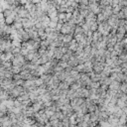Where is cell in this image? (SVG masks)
<instances>
[{
  "instance_id": "obj_2",
  "label": "cell",
  "mask_w": 127,
  "mask_h": 127,
  "mask_svg": "<svg viewBox=\"0 0 127 127\" xmlns=\"http://www.w3.org/2000/svg\"><path fill=\"white\" fill-rule=\"evenodd\" d=\"M105 63L104 62H100V61H95L92 63V68H93V71L94 72H97V73H100L103 69H104V66H105Z\"/></svg>"
},
{
  "instance_id": "obj_12",
  "label": "cell",
  "mask_w": 127,
  "mask_h": 127,
  "mask_svg": "<svg viewBox=\"0 0 127 127\" xmlns=\"http://www.w3.org/2000/svg\"><path fill=\"white\" fill-rule=\"evenodd\" d=\"M57 22H54V21H51L50 23H49V27L50 28H52V29H56V27H57Z\"/></svg>"
},
{
  "instance_id": "obj_4",
  "label": "cell",
  "mask_w": 127,
  "mask_h": 127,
  "mask_svg": "<svg viewBox=\"0 0 127 127\" xmlns=\"http://www.w3.org/2000/svg\"><path fill=\"white\" fill-rule=\"evenodd\" d=\"M13 58H14V55L11 52H6L5 54H2L1 55V59L0 60L2 62H10Z\"/></svg>"
},
{
  "instance_id": "obj_7",
  "label": "cell",
  "mask_w": 127,
  "mask_h": 127,
  "mask_svg": "<svg viewBox=\"0 0 127 127\" xmlns=\"http://www.w3.org/2000/svg\"><path fill=\"white\" fill-rule=\"evenodd\" d=\"M73 40V38H72V35L71 34H66V35H64V39H63V42H64V46L65 45H68L71 41Z\"/></svg>"
},
{
  "instance_id": "obj_6",
  "label": "cell",
  "mask_w": 127,
  "mask_h": 127,
  "mask_svg": "<svg viewBox=\"0 0 127 127\" xmlns=\"http://www.w3.org/2000/svg\"><path fill=\"white\" fill-rule=\"evenodd\" d=\"M1 102H2L8 109H11L12 107H14V100H13V99L8 98V99H6V100H2Z\"/></svg>"
},
{
  "instance_id": "obj_8",
  "label": "cell",
  "mask_w": 127,
  "mask_h": 127,
  "mask_svg": "<svg viewBox=\"0 0 127 127\" xmlns=\"http://www.w3.org/2000/svg\"><path fill=\"white\" fill-rule=\"evenodd\" d=\"M68 87H69V84L67 82H65V81H61V83L59 85V89L60 90H64V91H67L69 89Z\"/></svg>"
},
{
  "instance_id": "obj_10",
  "label": "cell",
  "mask_w": 127,
  "mask_h": 127,
  "mask_svg": "<svg viewBox=\"0 0 127 127\" xmlns=\"http://www.w3.org/2000/svg\"><path fill=\"white\" fill-rule=\"evenodd\" d=\"M2 66H4L7 69H11V67L13 66L11 62H2Z\"/></svg>"
},
{
  "instance_id": "obj_5",
  "label": "cell",
  "mask_w": 127,
  "mask_h": 127,
  "mask_svg": "<svg viewBox=\"0 0 127 127\" xmlns=\"http://www.w3.org/2000/svg\"><path fill=\"white\" fill-rule=\"evenodd\" d=\"M109 89L113 90V91H118L120 90V82L119 81H116V80H113L111 82V84L109 85Z\"/></svg>"
},
{
  "instance_id": "obj_3",
  "label": "cell",
  "mask_w": 127,
  "mask_h": 127,
  "mask_svg": "<svg viewBox=\"0 0 127 127\" xmlns=\"http://www.w3.org/2000/svg\"><path fill=\"white\" fill-rule=\"evenodd\" d=\"M88 7H89V10L91 12H93L94 14H99L101 12V8H100V5L98 2H90Z\"/></svg>"
},
{
  "instance_id": "obj_1",
  "label": "cell",
  "mask_w": 127,
  "mask_h": 127,
  "mask_svg": "<svg viewBox=\"0 0 127 127\" xmlns=\"http://www.w3.org/2000/svg\"><path fill=\"white\" fill-rule=\"evenodd\" d=\"M98 32H100L103 36H107L110 32H111V27L109 26L108 22L105 21V22H102V23H99L98 24V29H97Z\"/></svg>"
},
{
  "instance_id": "obj_13",
  "label": "cell",
  "mask_w": 127,
  "mask_h": 127,
  "mask_svg": "<svg viewBox=\"0 0 127 127\" xmlns=\"http://www.w3.org/2000/svg\"><path fill=\"white\" fill-rule=\"evenodd\" d=\"M122 12L124 13V16H125V19H127V6H125V7H123L122 9Z\"/></svg>"
},
{
  "instance_id": "obj_14",
  "label": "cell",
  "mask_w": 127,
  "mask_h": 127,
  "mask_svg": "<svg viewBox=\"0 0 127 127\" xmlns=\"http://www.w3.org/2000/svg\"><path fill=\"white\" fill-rule=\"evenodd\" d=\"M88 2H89L88 0H80L79 1V3L82 4V5H88Z\"/></svg>"
},
{
  "instance_id": "obj_11",
  "label": "cell",
  "mask_w": 127,
  "mask_h": 127,
  "mask_svg": "<svg viewBox=\"0 0 127 127\" xmlns=\"http://www.w3.org/2000/svg\"><path fill=\"white\" fill-rule=\"evenodd\" d=\"M13 27H14L15 29H17V30H20V29H23V24H22V22H17V21H15Z\"/></svg>"
},
{
  "instance_id": "obj_16",
  "label": "cell",
  "mask_w": 127,
  "mask_h": 127,
  "mask_svg": "<svg viewBox=\"0 0 127 127\" xmlns=\"http://www.w3.org/2000/svg\"><path fill=\"white\" fill-rule=\"evenodd\" d=\"M1 52H2V50H1V47H0V54H1Z\"/></svg>"
},
{
  "instance_id": "obj_9",
  "label": "cell",
  "mask_w": 127,
  "mask_h": 127,
  "mask_svg": "<svg viewBox=\"0 0 127 127\" xmlns=\"http://www.w3.org/2000/svg\"><path fill=\"white\" fill-rule=\"evenodd\" d=\"M11 70H12V72L14 74H16V73H20L21 70H22V68H21V66H15V65H13L11 67Z\"/></svg>"
},
{
  "instance_id": "obj_15",
  "label": "cell",
  "mask_w": 127,
  "mask_h": 127,
  "mask_svg": "<svg viewBox=\"0 0 127 127\" xmlns=\"http://www.w3.org/2000/svg\"><path fill=\"white\" fill-rule=\"evenodd\" d=\"M5 10H4V8H3V6L0 4V13H2V12H4Z\"/></svg>"
}]
</instances>
